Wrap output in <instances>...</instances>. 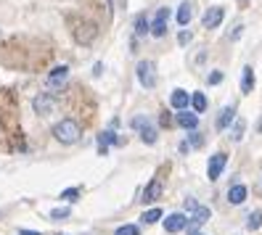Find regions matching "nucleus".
<instances>
[{"instance_id":"obj_1","label":"nucleus","mask_w":262,"mask_h":235,"mask_svg":"<svg viewBox=\"0 0 262 235\" xmlns=\"http://www.w3.org/2000/svg\"><path fill=\"white\" fill-rule=\"evenodd\" d=\"M53 137L58 140V143H64V146H72V143H77V140L82 137V130H80V124H77L74 119H61L53 127Z\"/></svg>"},{"instance_id":"obj_2","label":"nucleus","mask_w":262,"mask_h":235,"mask_svg":"<svg viewBox=\"0 0 262 235\" xmlns=\"http://www.w3.org/2000/svg\"><path fill=\"white\" fill-rule=\"evenodd\" d=\"M135 74H138V80H141L143 87H154V85H157V66H154L151 61H141V64L135 66Z\"/></svg>"},{"instance_id":"obj_3","label":"nucleus","mask_w":262,"mask_h":235,"mask_svg":"<svg viewBox=\"0 0 262 235\" xmlns=\"http://www.w3.org/2000/svg\"><path fill=\"white\" fill-rule=\"evenodd\" d=\"M133 130H141V137H143V143H157V130H154V124L146 119V116H135L133 122Z\"/></svg>"},{"instance_id":"obj_4","label":"nucleus","mask_w":262,"mask_h":235,"mask_svg":"<svg viewBox=\"0 0 262 235\" xmlns=\"http://www.w3.org/2000/svg\"><path fill=\"white\" fill-rule=\"evenodd\" d=\"M164 230L167 232H183V230H188V217L183 214V212H175V214L164 217Z\"/></svg>"},{"instance_id":"obj_5","label":"nucleus","mask_w":262,"mask_h":235,"mask_svg":"<svg viewBox=\"0 0 262 235\" xmlns=\"http://www.w3.org/2000/svg\"><path fill=\"white\" fill-rule=\"evenodd\" d=\"M96 35H98V29H96V24H80V27H74V40L80 42V45H90L96 40Z\"/></svg>"},{"instance_id":"obj_6","label":"nucleus","mask_w":262,"mask_h":235,"mask_svg":"<svg viewBox=\"0 0 262 235\" xmlns=\"http://www.w3.org/2000/svg\"><path fill=\"white\" fill-rule=\"evenodd\" d=\"M32 106H35L37 114H51V111H56V98L51 92H40V96H35Z\"/></svg>"},{"instance_id":"obj_7","label":"nucleus","mask_w":262,"mask_h":235,"mask_svg":"<svg viewBox=\"0 0 262 235\" xmlns=\"http://www.w3.org/2000/svg\"><path fill=\"white\" fill-rule=\"evenodd\" d=\"M225 164H228V156H225V153H214L212 159H209V167H207V177H209V180H217V177L223 175Z\"/></svg>"},{"instance_id":"obj_8","label":"nucleus","mask_w":262,"mask_h":235,"mask_svg":"<svg viewBox=\"0 0 262 235\" xmlns=\"http://www.w3.org/2000/svg\"><path fill=\"white\" fill-rule=\"evenodd\" d=\"M209 206H199L196 212H193V217H188V230H191V235H196L199 232V227L202 225H207V219H209Z\"/></svg>"},{"instance_id":"obj_9","label":"nucleus","mask_w":262,"mask_h":235,"mask_svg":"<svg viewBox=\"0 0 262 235\" xmlns=\"http://www.w3.org/2000/svg\"><path fill=\"white\" fill-rule=\"evenodd\" d=\"M225 19V8L223 6H212L207 13H204V27L207 29H214V27H220Z\"/></svg>"},{"instance_id":"obj_10","label":"nucleus","mask_w":262,"mask_h":235,"mask_svg":"<svg viewBox=\"0 0 262 235\" xmlns=\"http://www.w3.org/2000/svg\"><path fill=\"white\" fill-rule=\"evenodd\" d=\"M167 16H169L167 8H162V11L157 13V19L151 21V35H154V37H164V32H167Z\"/></svg>"},{"instance_id":"obj_11","label":"nucleus","mask_w":262,"mask_h":235,"mask_svg":"<svg viewBox=\"0 0 262 235\" xmlns=\"http://www.w3.org/2000/svg\"><path fill=\"white\" fill-rule=\"evenodd\" d=\"M169 103H172L175 111H186L188 103H191V96H188L186 90H180V87H178V90L172 92V96H169Z\"/></svg>"},{"instance_id":"obj_12","label":"nucleus","mask_w":262,"mask_h":235,"mask_svg":"<svg viewBox=\"0 0 262 235\" xmlns=\"http://www.w3.org/2000/svg\"><path fill=\"white\" fill-rule=\"evenodd\" d=\"M67 77H69V69H67V66H56V69L48 74V87H51V90L61 87V85H64V80H67Z\"/></svg>"},{"instance_id":"obj_13","label":"nucleus","mask_w":262,"mask_h":235,"mask_svg":"<svg viewBox=\"0 0 262 235\" xmlns=\"http://www.w3.org/2000/svg\"><path fill=\"white\" fill-rule=\"evenodd\" d=\"M175 119H178V124H180L183 130H196L199 127V116L193 111H178Z\"/></svg>"},{"instance_id":"obj_14","label":"nucleus","mask_w":262,"mask_h":235,"mask_svg":"<svg viewBox=\"0 0 262 235\" xmlns=\"http://www.w3.org/2000/svg\"><path fill=\"white\" fill-rule=\"evenodd\" d=\"M233 119H236V106H225L223 111H220V116H217V130L230 127V124H233Z\"/></svg>"},{"instance_id":"obj_15","label":"nucleus","mask_w":262,"mask_h":235,"mask_svg":"<svg viewBox=\"0 0 262 235\" xmlns=\"http://www.w3.org/2000/svg\"><path fill=\"white\" fill-rule=\"evenodd\" d=\"M246 201V185H230L228 191V203H233V206H238V203Z\"/></svg>"},{"instance_id":"obj_16","label":"nucleus","mask_w":262,"mask_h":235,"mask_svg":"<svg viewBox=\"0 0 262 235\" xmlns=\"http://www.w3.org/2000/svg\"><path fill=\"white\" fill-rule=\"evenodd\" d=\"M159 193H162V182H159V180H151V182H148V187H146V193H143V201H146V203L157 201V198H159Z\"/></svg>"},{"instance_id":"obj_17","label":"nucleus","mask_w":262,"mask_h":235,"mask_svg":"<svg viewBox=\"0 0 262 235\" xmlns=\"http://www.w3.org/2000/svg\"><path fill=\"white\" fill-rule=\"evenodd\" d=\"M254 87V72L252 66H244V80H241V92H252Z\"/></svg>"},{"instance_id":"obj_18","label":"nucleus","mask_w":262,"mask_h":235,"mask_svg":"<svg viewBox=\"0 0 262 235\" xmlns=\"http://www.w3.org/2000/svg\"><path fill=\"white\" fill-rule=\"evenodd\" d=\"M133 27H135V35H146V32H151V27H148V16H146V13H138Z\"/></svg>"},{"instance_id":"obj_19","label":"nucleus","mask_w":262,"mask_h":235,"mask_svg":"<svg viewBox=\"0 0 262 235\" xmlns=\"http://www.w3.org/2000/svg\"><path fill=\"white\" fill-rule=\"evenodd\" d=\"M188 21H191V3H180V8H178V24L186 27Z\"/></svg>"},{"instance_id":"obj_20","label":"nucleus","mask_w":262,"mask_h":235,"mask_svg":"<svg viewBox=\"0 0 262 235\" xmlns=\"http://www.w3.org/2000/svg\"><path fill=\"white\" fill-rule=\"evenodd\" d=\"M191 106L196 108L199 114H202L204 108H207V96H204V92H196V96H191Z\"/></svg>"},{"instance_id":"obj_21","label":"nucleus","mask_w":262,"mask_h":235,"mask_svg":"<svg viewBox=\"0 0 262 235\" xmlns=\"http://www.w3.org/2000/svg\"><path fill=\"white\" fill-rule=\"evenodd\" d=\"M109 143H117V135H114V132H103V135H101V148H98L101 156H106V151H109Z\"/></svg>"},{"instance_id":"obj_22","label":"nucleus","mask_w":262,"mask_h":235,"mask_svg":"<svg viewBox=\"0 0 262 235\" xmlns=\"http://www.w3.org/2000/svg\"><path fill=\"white\" fill-rule=\"evenodd\" d=\"M162 217H164V212L157 206V209H148V212L143 214V222H146V225H154V222H157V219H162Z\"/></svg>"},{"instance_id":"obj_23","label":"nucleus","mask_w":262,"mask_h":235,"mask_svg":"<svg viewBox=\"0 0 262 235\" xmlns=\"http://www.w3.org/2000/svg\"><path fill=\"white\" fill-rule=\"evenodd\" d=\"M259 225H262V212H252L249 219H246V227H249V230H257Z\"/></svg>"},{"instance_id":"obj_24","label":"nucleus","mask_w":262,"mask_h":235,"mask_svg":"<svg viewBox=\"0 0 262 235\" xmlns=\"http://www.w3.org/2000/svg\"><path fill=\"white\" fill-rule=\"evenodd\" d=\"M114 235H141V227L138 225H122V227H117Z\"/></svg>"},{"instance_id":"obj_25","label":"nucleus","mask_w":262,"mask_h":235,"mask_svg":"<svg viewBox=\"0 0 262 235\" xmlns=\"http://www.w3.org/2000/svg\"><path fill=\"white\" fill-rule=\"evenodd\" d=\"M61 198H64V201H77V198H80V187H67V191L64 193H61Z\"/></svg>"},{"instance_id":"obj_26","label":"nucleus","mask_w":262,"mask_h":235,"mask_svg":"<svg viewBox=\"0 0 262 235\" xmlns=\"http://www.w3.org/2000/svg\"><path fill=\"white\" fill-rule=\"evenodd\" d=\"M244 127H246V124H244V119L233 122V135H230V137H233V140H241V135H244Z\"/></svg>"},{"instance_id":"obj_27","label":"nucleus","mask_w":262,"mask_h":235,"mask_svg":"<svg viewBox=\"0 0 262 235\" xmlns=\"http://www.w3.org/2000/svg\"><path fill=\"white\" fill-rule=\"evenodd\" d=\"M69 217V209H53L51 212V219H56V222H61V219Z\"/></svg>"},{"instance_id":"obj_28","label":"nucleus","mask_w":262,"mask_h":235,"mask_svg":"<svg viewBox=\"0 0 262 235\" xmlns=\"http://www.w3.org/2000/svg\"><path fill=\"white\" fill-rule=\"evenodd\" d=\"M188 143H191V146H202V143H204V137L199 135V132H191V135H188Z\"/></svg>"},{"instance_id":"obj_29","label":"nucleus","mask_w":262,"mask_h":235,"mask_svg":"<svg viewBox=\"0 0 262 235\" xmlns=\"http://www.w3.org/2000/svg\"><path fill=\"white\" fill-rule=\"evenodd\" d=\"M244 35V24H236L233 29H230V40H238Z\"/></svg>"},{"instance_id":"obj_30","label":"nucleus","mask_w":262,"mask_h":235,"mask_svg":"<svg viewBox=\"0 0 262 235\" xmlns=\"http://www.w3.org/2000/svg\"><path fill=\"white\" fill-rule=\"evenodd\" d=\"M217 82H223V72H212L209 74V85H217Z\"/></svg>"},{"instance_id":"obj_31","label":"nucleus","mask_w":262,"mask_h":235,"mask_svg":"<svg viewBox=\"0 0 262 235\" xmlns=\"http://www.w3.org/2000/svg\"><path fill=\"white\" fill-rule=\"evenodd\" d=\"M178 40H180V45H188V42H191V32H180Z\"/></svg>"},{"instance_id":"obj_32","label":"nucleus","mask_w":262,"mask_h":235,"mask_svg":"<svg viewBox=\"0 0 262 235\" xmlns=\"http://www.w3.org/2000/svg\"><path fill=\"white\" fill-rule=\"evenodd\" d=\"M19 235H40V232H37V230H24V227H21Z\"/></svg>"},{"instance_id":"obj_33","label":"nucleus","mask_w":262,"mask_h":235,"mask_svg":"<svg viewBox=\"0 0 262 235\" xmlns=\"http://www.w3.org/2000/svg\"><path fill=\"white\" fill-rule=\"evenodd\" d=\"M196 235H204V232H196Z\"/></svg>"},{"instance_id":"obj_34","label":"nucleus","mask_w":262,"mask_h":235,"mask_svg":"<svg viewBox=\"0 0 262 235\" xmlns=\"http://www.w3.org/2000/svg\"><path fill=\"white\" fill-rule=\"evenodd\" d=\"M58 235H61V232H58Z\"/></svg>"}]
</instances>
